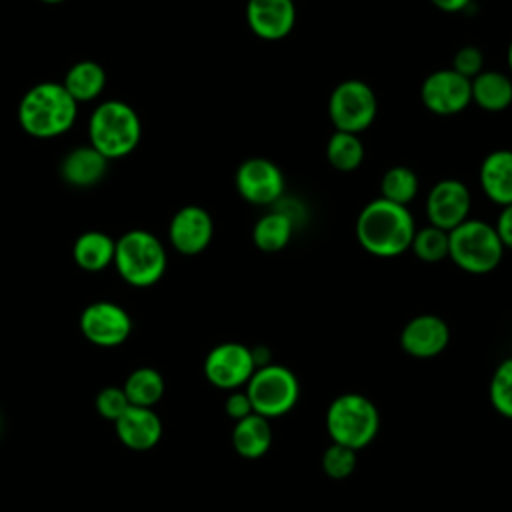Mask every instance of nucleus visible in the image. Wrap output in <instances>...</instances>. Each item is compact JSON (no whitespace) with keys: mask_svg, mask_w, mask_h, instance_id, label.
<instances>
[{"mask_svg":"<svg viewBox=\"0 0 512 512\" xmlns=\"http://www.w3.org/2000/svg\"><path fill=\"white\" fill-rule=\"evenodd\" d=\"M416 222L408 206L374 198L356 216L354 234L364 252L376 258H396L410 250Z\"/></svg>","mask_w":512,"mask_h":512,"instance_id":"obj_1","label":"nucleus"},{"mask_svg":"<svg viewBox=\"0 0 512 512\" xmlns=\"http://www.w3.org/2000/svg\"><path fill=\"white\" fill-rule=\"evenodd\" d=\"M78 102L62 82H40L26 90L18 104V122L34 138H54L72 128Z\"/></svg>","mask_w":512,"mask_h":512,"instance_id":"obj_2","label":"nucleus"},{"mask_svg":"<svg viewBox=\"0 0 512 512\" xmlns=\"http://www.w3.org/2000/svg\"><path fill=\"white\" fill-rule=\"evenodd\" d=\"M142 124L136 110L122 100H106L88 120V138L108 160L128 156L140 142Z\"/></svg>","mask_w":512,"mask_h":512,"instance_id":"obj_3","label":"nucleus"},{"mask_svg":"<svg viewBox=\"0 0 512 512\" xmlns=\"http://www.w3.org/2000/svg\"><path fill=\"white\" fill-rule=\"evenodd\" d=\"M502 246L494 224L480 218H468L448 232V258L456 268L482 276L496 270L504 258Z\"/></svg>","mask_w":512,"mask_h":512,"instance_id":"obj_4","label":"nucleus"},{"mask_svg":"<svg viewBox=\"0 0 512 512\" xmlns=\"http://www.w3.org/2000/svg\"><path fill=\"white\" fill-rule=\"evenodd\" d=\"M326 430L332 442L358 452L376 438L380 412L368 396L344 392L336 396L326 410Z\"/></svg>","mask_w":512,"mask_h":512,"instance_id":"obj_5","label":"nucleus"},{"mask_svg":"<svg viewBox=\"0 0 512 512\" xmlns=\"http://www.w3.org/2000/svg\"><path fill=\"white\" fill-rule=\"evenodd\" d=\"M112 264L128 284L146 288L164 276L168 256L158 236L148 230H130L116 240Z\"/></svg>","mask_w":512,"mask_h":512,"instance_id":"obj_6","label":"nucleus"},{"mask_svg":"<svg viewBox=\"0 0 512 512\" xmlns=\"http://www.w3.org/2000/svg\"><path fill=\"white\" fill-rule=\"evenodd\" d=\"M252 412L268 420L288 414L300 398L298 376L282 364H266L254 370L246 382Z\"/></svg>","mask_w":512,"mask_h":512,"instance_id":"obj_7","label":"nucleus"},{"mask_svg":"<svg viewBox=\"0 0 512 512\" xmlns=\"http://www.w3.org/2000/svg\"><path fill=\"white\" fill-rule=\"evenodd\" d=\"M378 116V98L370 84L358 78L338 82L328 96V118L334 130L362 134Z\"/></svg>","mask_w":512,"mask_h":512,"instance_id":"obj_8","label":"nucleus"},{"mask_svg":"<svg viewBox=\"0 0 512 512\" xmlns=\"http://www.w3.org/2000/svg\"><path fill=\"white\" fill-rule=\"evenodd\" d=\"M234 186L244 202L254 206H272L282 200L286 178L282 168L270 158L252 156L236 168Z\"/></svg>","mask_w":512,"mask_h":512,"instance_id":"obj_9","label":"nucleus"},{"mask_svg":"<svg viewBox=\"0 0 512 512\" xmlns=\"http://www.w3.org/2000/svg\"><path fill=\"white\" fill-rule=\"evenodd\" d=\"M256 370L252 348L242 342H222L214 346L204 360L208 382L220 390H238L246 386Z\"/></svg>","mask_w":512,"mask_h":512,"instance_id":"obj_10","label":"nucleus"},{"mask_svg":"<svg viewBox=\"0 0 512 512\" xmlns=\"http://www.w3.org/2000/svg\"><path fill=\"white\" fill-rule=\"evenodd\" d=\"M424 210L428 224L446 232L454 230L470 218L472 194L470 188L458 178H442L432 184L426 194Z\"/></svg>","mask_w":512,"mask_h":512,"instance_id":"obj_11","label":"nucleus"},{"mask_svg":"<svg viewBox=\"0 0 512 512\" xmlns=\"http://www.w3.org/2000/svg\"><path fill=\"white\" fill-rule=\"evenodd\" d=\"M420 100L436 116L460 114L472 104L470 80L452 68L434 70L420 84Z\"/></svg>","mask_w":512,"mask_h":512,"instance_id":"obj_12","label":"nucleus"},{"mask_svg":"<svg viewBox=\"0 0 512 512\" xmlns=\"http://www.w3.org/2000/svg\"><path fill=\"white\" fill-rule=\"evenodd\" d=\"M214 236V220L202 206L188 204L176 210L168 224V238L176 252L196 256L204 252Z\"/></svg>","mask_w":512,"mask_h":512,"instance_id":"obj_13","label":"nucleus"},{"mask_svg":"<svg viewBox=\"0 0 512 512\" xmlns=\"http://www.w3.org/2000/svg\"><path fill=\"white\" fill-rule=\"evenodd\" d=\"M80 330L98 346H116L130 336L132 320L128 312L114 302H94L82 310Z\"/></svg>","mask_w":512,"mask_h":512,"instance_id":"obj_14","label":"nucleus"},{"mask_svg":"<svg viewBox=\"0 0 512 512\" xmlns=\"http://www.w3.org/2000/svg\"><path fill=\"white\" fill-rule=\"evenodd\" d=\"M450 342V328L446 320L436 314H418L410 318L400 332V348L420 360L434 358L446 350Z\"/></svg>","mask_w":512,"mask_h":512,"instance_id":"obj_15","label":"nucleus"},{"mask_svg":"<svg viewBox=\"0 0 512 512\" xmlns=\"http://www.w3.org/2000/svg\"><path fill=\"white\" fill-rule=\"evenodd\" d=\"M246 24L260 40H284L296 26L294 0H248Z\"/></svg>","mask_w":512,"mask_h":512,"instance_id":"obj_16","label":"nucleus"},{"mask_svg":"<svg viewBox=\"0 0 512 512\" xmlns=\"http://www.w3.org/2000/svg\"><path fill=\"white\" fill-rule=\"evenodd\" d=\"M482 194L500 208L512 204V150L498 148L484 156L478 168Z\"/></svg>","mask_w":512,"mask_h":512,"instance_id":"obj_17","label":"nucleus"},{"mask_svg":"<svg viewBox=\"0 0 512 512\" xmlns=\"http://www.w3.org/2000/svg\"><path fill=\"white\" fill-rule=\"evenodd\" d=\"M116 432L128 448L148 450L160 440L162 422L150 408L130 404L116 420Z\"/></svg>","mask_w":512,"mask_h":512,"instance_id":"obj_18","label":"nucleus"},{"mask_svg":"<svg viewBox=\"0 0 512 512\" xmlns=\"http://www.w3.org/2000/svg\"><path fill=\"white\" fill-rule=\"evenodd\" d=\"M472 104L484 112H504L512 106V78L502 70L484 68L470 80Z\"/></svg>","mask_w":512,"mask_h":512,"instance_id":"obj_19","label":"nucleus"},{"mask_svg":"<svg viewBox=\"0 0 512 512\" xmlns=\"http://www.w3.org/2000/svg\"><path fill=\"white\" fill-rule=\"evenodd\" d=\"M108 168V158L100 154L94 146H78L66 154L60 172L64 180L72 186L88 188L98 184Z\"/></svg>","mask_w":512,"mask_h":512,"instance_id":"obj_20","label":"nucleus"},{"mask_svg":"<svg viewBox=\"0 0 512 512\" xmlns=\"http://www.w3.org/2000/svg\"><path fill=\"white\" fill-rule=\"evenodd\" d=\"M294 218L284 210H270L262 214L252 228V242L264 254L282 252L294 236Z\"/></svg>","mask_w":512,"mask_h":512,"instance_id":"obj_21","label":"nucleus"},{"mask_svg":"<svg viewBox=\"0 0 512 512\" xmlns=\"http://www.w3.org/2000/svg\"><path fill=\"white\" fill-rule=\"evenodd\" d=\"M232 446L242 458L248 460L264 456L272 446L270 420L254 412L238 420L232 430Z\"/></svg>","mask_w":512,"mask_h":512,"instance_id":"obj_22","label":"nucleus"},{"mask_svg":"<svg viewBox=\"0 0 512 512\" xmlns=\"http://www.w3.org/2000/svg\"><path fill=\"white\" fill-rule=\"evenodd\" d=\"M116 240L100 230L80 234L72 246L74 262L88 272H100L114 262Z\"/></svg>","mask_w":512,"mask_h":512,"instance_id":"obj_23","label":"nucleus"},{"mask_svg":"<svg viewBox=\"0 0 512 512\" xmlns=\"http://www.w3.org/2000/svg\"><path fill=\"white\" fill-rule=\"evenodd\" d=\"M106 84L104 68L94 60H80L64 76L62 86L76 102H90L102 94Z\"/></svg>","mask_w":512,"mask_h":512,"instance_id":"obj_24","label":"nucleus"},{"mask_svg":"<svg viewBox=\"0 0 512 512\" xmlns=\"http://www.w3.org/2000/svg\"><path fill=\"white\" fill-rule=\"evenodd\" d=\"M326 160L338 172H354L362 166L366 148L360 134L334 130L326 140Z\"/></svg>","mask_w":512,"mask_h":512,"instance_id":"obj_25","label":"nucleus"},{"mask_svg":"<svg viewBox=\"0 0 512 512\" xmlns=\"http://www.w3.org/2000/svg\"><path fill=\"white\" fill-rule=\"evenodd\" d=\"M418 190L420 180L416 172L404 164L390 166L380 178V198L400 206H410L416 200Z\"/></svg>","mask_w":512,"mask_h":512,"instance_id":"obj_26","label":"nucleus"},{"mask_svg":"<svg viewBox=\"0 0 512 512\" xmlns=\"http://www.w3.org/2000/svg\"><path fill=\"white\" fill-rule=\"evenodd\" d=\"M124 392L130 404L150 408L162 398L164 380L160 372H156L154 368H138L128 376L124 384Z\"/></svg>","mask_w":512,"mask_h":512,"instance_id":"obj_27","label":"nucleus"},{"mask_svg":"<svg viewBox=\"0 0 512 512\" xmlns=\"http://www.w3.org/2000/svg\"><path fill=\"white\" fill-rule=\"evenodd\" d=\"M410 250L426 264L442 262L448 258V232L432 224L416 228Z\"/></svg>","mask_w":512,"mask_h":512,"instance_id":"obj_28","label":"nucleus"},{"mask_svg":"<svg viewBox=\"0 0 512 512\" xmlns=\"http://www.w3.org/2000/svg\"><path fill=\"white\" fill-rule=\"evenodd\" d=\"M488 398L500 416L512 420V356L494 368L488 384Z\"/></svg>","mask_w":512,"mask_h":512,"instance_id":"obj_29","label":"nucleus"},{"mask_svg":"<svg viewBox=\"0 0 512 512\" xmlns=\"http://www.w3.org/2000/svg\"><path fill=\"white\" fill-rule=\"evenodd\" d=\"M356 462H358V452L348 446L336 444V442L326 446V450L322 452V458H320L324 474L332 480L348 478L354 472Z\"/></svg>","mask_w":512,"mask_h":512,"instance_id":"obj_30","label":"nucleus"},{"mask_svg":"<svg viewBox=\"0 0 512 512\" xmlns=\"http://www.w3.org/2000/svg\"><path fill=\"white\" fill-rule=\"evenodd\" d=\"M450 68L454 72H458L460 76L472 80L474 76H478L486 66H484V52L474 46V44H466V46H460L454 56H452V64Z\"/></svg>","mask_w":512,"mask_h":512,"instance_id":"obj_31","label":"nucleus"},{"mask_svg":"<svg viewBox=\"0 0 512 512\" xmlns=\"http://www.w3.org/2000/svg\"><path fill=\"white\" fill-rule=\"evenodd\" d=\"M130 406L128 396L120 388H104L96 398V408L106 420H118L124 410Z\"/></svg>","mask_w":512,"mask_h":512,"instance_id":"obj_32","label":"nucleus"},{"mask_svg":"<svg viewBox=\"0 0 512 512\" xmlns=\"http://www.w3.org/2000/svg\"><path fill=\"white\" fill-rule=\"evenodd\" d=\"M224 412L228 418H232L234 422L246 418L248 414H252V404H250V398L246 394V390L238 388V390H232L224 402Z\"/></svg>","mask_w":512,"mask_h":512,"instance_id":"obj_33","label":"nucleus"},{"mask_svg":"<svg viewBox=\"0 0 512 512\" xmlns=\"http://www.w3.org/2000/svg\"><path fill=\"white\" fill-rule=\"evenodd\" d=\"M494 230L506 250H512V204L500 208L498 218L494 222Z\"/></svg>","mask_w":512,"mask_h":512,"instance_id":"obj_34","label":"nucleus"},{"mask_svg":"<svg viewBox=\"0 0 512 512\" xmlns=\"http://www.w3.org/2000/svg\"><path fill=\"white\" fill-rule=\"evenodd\" d=\"M430 2L434 8H438L440 12H446V14H458L472 4V0H430Z\"/></svg>","mask_w":512,"mask_h":512,"instance_id":"obj_35","label":"nucleus"},{"mask_svg":"<svg viewBox=\"0 0 512 512\" xmlns=\"http://www.w3.org/2000/svg\"><path fill=\"white\" fill-rule=\"evenodd\" d=\"M506 64H508V70L512 72V40H510L508 50H506Z\"/></svg>","mask_w":512,"mask_h":512,"instance_id":"obj_36","label":"nucleus"},{"mask_svg":"<svg viewBox=\"0 0 512 512\" xmlns=\"http://www.w3.org/2000/svg\"><path fill=\"white\" fill-rule=\"evenodd\" d=\"M42 2H48V4H58V2H62V0H42Z\"/></svg>","mask_w":512,"mask_h":512,"instance_id":"obj_37","label":"nucleus"},{"mask_svg":"<svg viewBox=\"0 0 512 512\" xmlns=\"http://www.w3.org/2000/svg\"><path fill=\"white\" fill-rule=\"evenodd\" d=\"M294 2H296V0H294Z\"/></svg>","mask_w":512,"mask_h":512,"instance_id":"obj_38","label":"nucleus"}]
</instances>
